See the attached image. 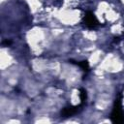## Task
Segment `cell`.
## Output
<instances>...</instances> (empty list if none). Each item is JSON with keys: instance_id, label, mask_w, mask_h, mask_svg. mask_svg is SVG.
<instances>
[{"instance_id": "7a4b0ae2", "label": "cell", "mask_w": 124, "mask_h": 124, "mask_svg": "<svg viewBox=\"0 0 124 124\" xmlns=\"http://www.w3.org/2000/svg\"><path fill=\"white\" fill-rule=\"evenodd\" d=\"M82 22L89 29H95L99 25V21H98L96 16L92 12H86L85 16H83Z\"/></svg>"}, {"instance_id": "6da1fadb", "label": "cell", "mask_w": 124, "mask_h": 124, "mask_svg": "<svg viewBox=\"0 0 124 124\" xmlns=\"http://www.w3.org/2000/svg\"><path fill=\"white\" fill-rule=\"evenodd\" d=\"M121 100H122V96L120 94L118 96V98H116L114 101L113 108H112V111L110 114V120L112 123L120 124V123L124 122V111L122 109Z\"/></svg>"}, {"instance_id": "5b68a950", "label": "cell", "mask_w": 124, "mask_h": 124, "mask_svg": "<svg viewBox=\"0 0 124 124\" xmlns=\"http://www.w3.org/2000/svg\"><path fill=\"white\" fill-rule=\"evenodd\" d=\"M79 97H80V101H81V104H84L86 99H87V93H86V90L83 89V88H80L79 89Z\"/></svg>"}, {"instance_id": "3957f363", "label": "cell", "mask_w": 124, "mask_h": 124, "mask_svg": "<svg viewBox=\"0 0 124 124\" xmlns=\"http://www.w3.org/2000/svg\"><path fill=\"white\" fill-rule=\"evenodd\" d=\"M83 104L80 103V105L78 106H69V107H65L62 110H61V116L63 117H70L76 113H78L80 110V108L82 107Z\"/></svg>"}, {"instance_id": "277c9868", "label": "cell", "mask_w": 124, "mask_h": 124, "mask_svg": "<svg viewBox=\"0 0 124 124\" xmlns=\"http://www.w3.org/2000/svg\"><path fill=\"white\" fill-rule=\"evenodd\" d=\"M76 64H77L78 67H80L83 71H88V70H89V63H88L86 60H82V61L77 62Z\"/></svg>"}]
</instances>
